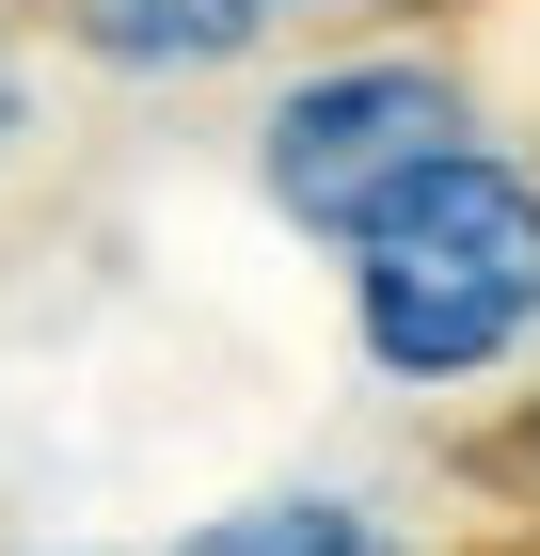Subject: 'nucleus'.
<instances>
[{"instance_id":"39448f33","label":"nucleus","mask_w":540,"mask_h":556,"mask_svg":"<svg viewBox=\"0 0 540 556\" xmlns=\"http://www.w3.org/2000/svg\"><path fill=\"white\" fill-rule=\"evenodd\" d=\"M33 143H48V80H33V48L0 33V175L33 160Z\"/></svg>"},{"instance_id":"f257e3e1","label":"nucleus","mask_w":540,"mask_h":556,"mask_svg":"<svg viewBox=\"0 0 540 556\" xmlns=\"http://www.w3.org/2000/svg\"><path fill=\"white\" fill-rule=\"evenodd\" d=\"M350 350L398 397L493 382L540 350V160L461 143L445 175H414L398 207L350 239Z\"/></svg>"},{"instance_id":"7ed1b4c3","label":"nucleus","mask_w":540,"mask_h":556,"mask_svg":"<svg viewBox=\"0 0 540 556\" xmlns=\"http://www.w3.org/2000/svg\"><path fill=\"white\" fill-rule=\"evenodd\" d=\"M33 16L80 48L96 80H223V64L271 48L287 0H33Z\"/></svg>"},{"instance_id":"f03ea898","label":"nucleus","mask_w":540,"mask_h":556,"mask_svg":"<svg viewBox=\"0 0 540 556\" xmlns=\"http://www.w3.org/2000/svg\"><path fill=\"white\" fill-rule=\"evenodd\" d=\"M461 143H493L477 128V80H461V48H414V33H381V48H334V64H302L271 112H254V191H271V223H302V239H366L414 175H445Z\"/></svg>"},{"instance_id":"423d86ee","label":"nucleus","mask_w":540,"mask_h":556,"mask_svg":"<svg viewBox=\"0 0 540 556\" xmlns=\"http://www.w3.org/2000/svg\"><path fill=\"white\" fill-rule=\"evenodd\" d=\"M525 541H540V525H525Z\"/></svg>"},{"instance_id":"20e7f679","label":"nucleus","mask_w":540,"mask_h":556,"mask_svg":"<svg viewBox=\"0 0 540 556\" xmlns=\"http://www.w3.org/2000/svg\"><path fill=\"white\" fill-rule=\"evenodd\" d=\"M175 556H414L381 509H350V493H239V509H208Z\"/></svg>"}]
</instances>
